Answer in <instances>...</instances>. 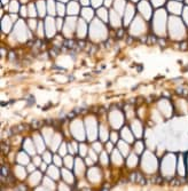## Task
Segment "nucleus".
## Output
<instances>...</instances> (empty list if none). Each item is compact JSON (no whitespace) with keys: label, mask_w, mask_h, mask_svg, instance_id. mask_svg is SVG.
Instances as JSON below:
<instances>
[{"label":"nucleus","mask_w":188,"mask_h":191,"mask_svg":"<svg viewBox=\"0 0 188 191\" xmlns=\"http://www.w3.org/2000/svg\"><path fill=\"white\" fill-rule=\"evenodd\" d=\"M78 9H79V7L77 6L76 2H71V3H69V6H68V11H69L70 14H75V13H77Z\"/></svg>","instance_id":"9b49d317"},{"label":"nucleus","mask_w":188,"mask_h":191,"mask_svg":"<svg viewBox=\"0 0 188 191\" xmlns=\"http://www.w3.org/2000/svg\"><path fill=\"white\" fill-rule=\"evenodd\" d=\"M49 173H52V174H53L52 176H54V177H56V174H57V170H56L55 168H53V167H50V168H49Z\"/></svg>","instance_id":"a211bd4d"},{"label":"nucleus","mask_w":188,"mask_h":191,"mask_svg":"<svg viewBox=\"0 0 188 191\" xmlns=\"http://www.w3.org/2000/svg\"><path fill=\"white\" fill-rule=\"evenodd\" d=\"M117 137H118V136H117L116 133H112V134H111V141H112V142H117Z\"/></svg>","instance_id":"6ab92c4d"},{"label":"nucleus","mask_w":188,"mask_h":191,"mask_svg":"<svg viewBox=\"0 0 188 191\" xmlns=\"http://www.w3.org/2000/svg\"><path fill=\"white\" fill-rule=\"evenodd\" d=\"M58 14H60V15L63 14V7H62V6L60 7V5H58Z\"/></svg>","instance_id":"aec40b11"},{"label":"nucleus","mask_w":188,"mask_h":191,"mask_svg":"<svg viewBox=\"0 0 188 191\" xmlns=\"http://www.w3.org/2000/svg\"><path fill=\"white\" fill-rule=\"evenodd\" d=\"M115 5H116V10H118L119 13H122L120 9L124 7L125 1H124V0H116V1H115Z\"/></svg>","instance_id":"4468645a"},{"label":"nucleus","mask_w":188,"mask_h":191,"mask_svg":"<svg viewBox=\"0 0 188 191\" xmlns=\"http://www.w3.org/2000/svg\"><path fill=\"white\" fill-rule=\"evenodd\" d=\"M174 156L173 154H167L166 158L163 159V166H162V172L164 176H171L174 173Z\"/></svg>","instance_id":"f257e3e1"},{"label":"nucleus","mask_w":188,"mask_h":191,"mask_svg":"<svg viewBox=\"0 0 188 191\" xmlns=\"http://www.w3.org/2000/svg\"><path fill=\"white\" fill-rule=\"evenodd\" d=\"M151 1H152V3L155 6H160V5L164 3V0H151Z\"/></svg>","instance_id":"f3484780"},{"label":"nucleus","mask_w":188,"mask_h":191,"mask_svg":"<svg viewBox=\"0 0 188 191\" xmlns=\"http://www.w3.org/2000/svg\"><path fill=\"white\" fill-rule=\"evenodd\" d=\"M183 18H185V22L188 24V7L185 8V11H183Z\"/></svg>","instance_id":"dca6fc26"},{"label":"nucleus","mask_w":188,"mask_h":191,"mask_svg":"<svg viewBox=\"0 0 188 191\" xmlns=\"http://www.w3.org/2000/svg\"><path fill=\"white\" fill-rule=\"evenodd\" d=\"M167 8H169V10H170L171 13H173V14H180L182 6H181V3L178 2V1H170L169 5H167Z\"/></svg>","instance_id":"20e7f679"},{"label":"nucleus","mask_w":188,"mask_h":191,"mask_svg":"<svg viewBox=\"0 0 188 191\" xmlns=\"http://www.w3.org/2000/svg\"><path fill=\"white\" fill-rule=\"evenodd\" d=\"M105 1H107V2H105V5H107V6H109V5L111 3V0H105Z\"/></svg>","instance_id":"5701e85b"},{"label":"nucleus","mask_w":188,"mask_h":191,"mask_svg":"<svg viewBox=\"0 0 188 191\" xmlns=\"http://www.w3.org/2000/svg\"><path fill=\"white\" fill-rule=\"evenodd\" d=\"M135 1H138V0H133V2H135Z\"/></svg>","instance_id":"b1692460"},{"label":"nucleus","mask_w":188,"mask_h":191,"mask_svg":"<svg viewBox=\"0 0 188 191\" xmlns=\"http://www.w3.org/2000/svg\"><path fill=\"white\" fill-rule=\"evenodd\" d=\"M136 164H138V157L135 154H131L128 157V159H127V165L130 167H135Z\"/></svg>","instance_id":"1a4fd4ad"},{"label":"nucleus","mask_w":188,"mask_h":191,"mask_svg":"<svg viewBox=\"0 0 188 191\" xmlns=\"http://www.w3.org/2000/svg\"><path fill=\"white\" fill-rule=\"evenodd\" d=\"M186 2H187V3H188V0H186Z\"/></svg>","instance_id":"393cba45"},{"label":"nucleus","mask_w":188,"mask_h":191,"mask_svg":"<svg viewBox=\"0 0 188 191\" xmlns=\"http://www.w3.org/2000/svg\"><path fill=\"white\" fill-rule=\"evenodd\" d=\"M139 9H140L141 14H142L147 19L151 16V8H150V5H149L146 0H143L142 2H140V5H139Z\"/></svg>","instance_id":"7ed1b4c3"},{"label":"nucleus","mask_w":188,"mask_h":191,"mask_svg":"<svg viewBox=\"0 0 188 191\" xmlns=\"http://www.w3.org/2000/svg\"><path fill=\"white\" fill-rule=\"evenodd\" d=\"M122 136L124 137L125 141H127V142H133V135L130 133V130H128L127 128H123V130H122Z\"/></svg>","instance_id":"0eeeda50"},{"label":"nucleus","mask_w":188,"mask_h":191,"mask_svg":"<svg viewBox=\"0 0 188 191\" xmlns=\"http://www.w3.org/2000/svg\"><path fill=\"white\" fill-rule=\"evenodd\" d=\"M142 166L143 169L147 172H154L156 169V158L150 153L147 152L142 159Z\"/></svg>","instance_id":"f03ea898"},{"label":"nucleus","mask_w":188,"mask_h":191,"mask_svg":"<svg viewBox=\"0 0 188 191\" xmlns=\"http://www.w3.org/2000/svg\"><path fill=\"white\" fill-rule=\"evenodd\" d=\"M132 128H133L134 134H135L138 137H140V136L142 135V126H141V124H140L139 121L134 120V121L132 122Z\"/></svg>","instance_id":"423d86ee"},{"label":"nucleus","mask_w":188,"mask_h":191,"mask_svg":"<svg viewBox=\"0 0 188 191\" xmlns=\"http://www.w3.org/2000/svg\"><path fill=\"white\" fill-rule=\"evenodd\" d=\"M93 1H94V0H93ZM100 3H101V0H96V1L94 2V6H99Z\"/></svg>","instance_id":"412c9836"},{"label":"nucleus","mask_w":188,"mask_h":191,"mask_svg":"<svg viewBox=\"0 0 188 191\" xmlns=\"http://www.w3.org/2000/svg\"><path fill=\"white\" fill-rule=\"evenodd\" d=\"M111 24H112L113 26H118V25H120L119 17H118V15H117V14H115L113 11L111 13Z\"/></svg>","instance_id":"9d476101"},{"label":"nucleus","mask_w":188,"mask_h":191,"mask_svg":"<svg viewBox=\"0 0 188 191\" xmlns=\"http://www.w3.org/2000/svg\"><path fill=\"white\" fill-rule=\"evenodd\" d=\"M55 161H56L57 164H61V159H58V158H55Z\"/></svg>","instance_id":"4be33fe9"},{"label":"nucleus","mask_w":188,"mask_h":191,"mask_svg":"<svg viewBox=\"0 0 188 191\" xmlns=\"http://www.w3.org/2000/svg\"><path fill=\"white\" fill-rule=\"evenodd\" d=\"M142 150H143V144H142L141 142H138V143L135 144V151H136L138 153H140V152H142Z\"/></svg>","instance_id":"2eb2a0df"},{"label":"nucleus","mask_w":188,"mask_h":191,"mask_svg":"<svg viewBox=\"0 0 188 191\" xmlns=\"http://www.w3.org/2000/svg\"><path fill=\"white\" fill-rule=\"evenodd\" d=\"M159 109L162 110V112L165 114V116H171V105H170V103L167 102V101H165V100H162V101H159Z\"/></svg>","instance_id":"39448f33"},{"label":"nucleus","mask_w":188,"mask_h":191,"mask_svg":"<svg viewBox=\"0 0 188 191\" xmlns=\"http://www.w3.org/2000/svg\"><path fill=\"white\" fill-rule=\"evenodd\" d=\"M112 157H113V158H112V159H113V162H115V161H116L117 164H122V162H123V158L120 157V154H119L118 151H113V152H112Z\"/></svg>","instance_id":"f8f14e48"},{"label":"nucleus","mask_w":188,"mask_h":191,"mask_svg":"<svg viewBox=\"0 0 188 191\" xmlns=\"http://www.w3.org/2000/svg\"><path fill=\"white\" fill-rule=\"evenodd\" d=\"M119 149H120V151L123 152L124 156L127 154V152H128V146H127V144H126L125 142H120V143H119Z\"/></svg>","instance_id":"ddd939ff"},{"label":"nucleus","mask_w":188,"mask_h":191,"mask_svg":"<svg viewBox=\"0 0 188 191\" xmlns=\"http://www.w3.org/2000/svg\"><path fill=\"white\" fill-rule=\"evenodd\" d=\"M134 14V7H132V5H128L127 6V9H126V17H125V24H127L130 22V17H132Z\"/></svg>","instance_id":"6e6552de"}]
</instances>
